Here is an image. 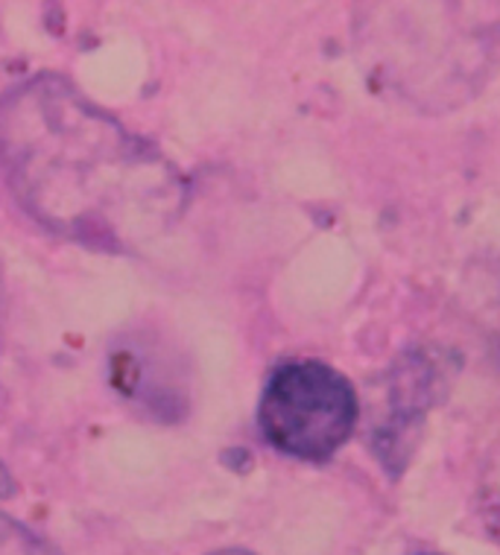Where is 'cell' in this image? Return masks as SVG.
<instances>
[{
	"instance_id": "1",
	"label": "cell",
	"mask_w": 500,
	"mask_h": 555,
	"mask_svg": "<svg viewBox=\"0 0 500 555\" xmlns=\"http://www.w3.org/2000/svg\"><path fill=\"white\" fill-rule=\"evenodd\" d=\"M0 162L29 211L88 246H138L182 208L174 167L62 79L0 100Z\"/></svg>"
},
{
	"instance_id": "2",
	"label": "cell",
	"mask_w": 500,
	"mask_h": 555,
	"mask_svg": "<svg viewBox=\"0 0 500 555\" xmlns=\"http://www.w3.org/2000/svg\"><path fill=\"white\" fill-rule=\"evenodd\" d=\"M357 422V398L346 377L317 360L275 369L260 398V430L272 448L298 460H328Z\"/></svg>"
},
{
	"instance_id": "3",
	"label": "cell",
	"mask_w": 500,
	"mask_h": 555,
	"mask_svg": "<svg viewBox=\"0 0 500 555\" xmlns=\"http://www.w3.org/2000/svg\"><path fill=\"white\" fill-rule=\"evenodd\" d=\"M0 555H56L29 529L0 515Z\"/></svg>"
},
{
	"instance_id": "4",
	"label": "cell",
	"mask_w": 500,
	"mask_h": 555,
	"mask_svg": "<svg viewBox=\"0 0 500 555\" xmlns=\"http://www.w3.org/2000/svg\"><path fill=\"white\" fill-rule=\"evenodd\" d=\"M220 555H238V553H220Z\"/></svg>"
}]
</instances>
